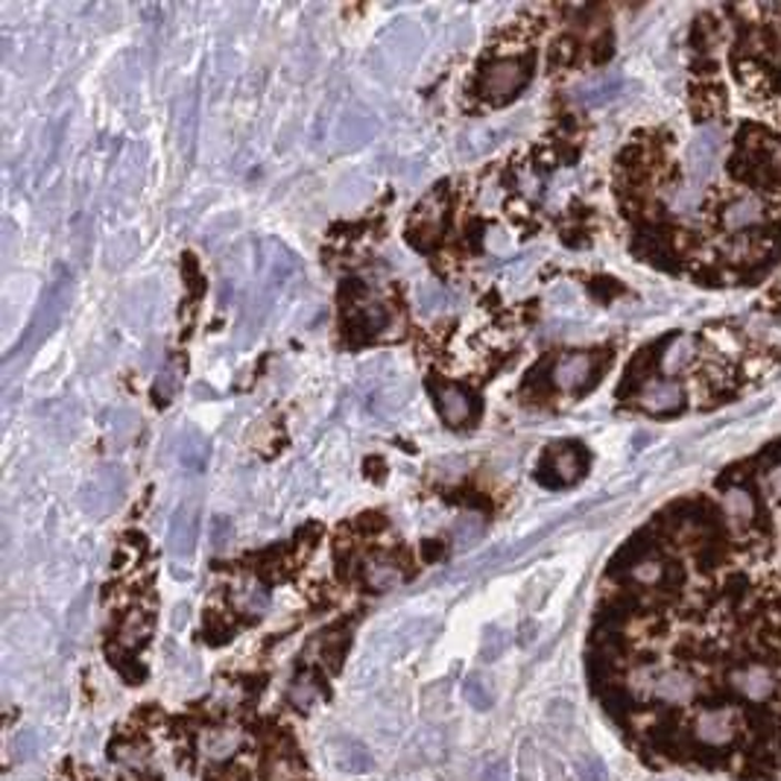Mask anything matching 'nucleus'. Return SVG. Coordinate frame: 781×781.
<instances>
[{"mask_svg": "<svg viewBox=\"0 0 781 781\" xmlns=\"http://www.w3.org/2000/svg\"><path fill=\"white\" fill-rule=\"evenodd\" d=\"M489 638L491 641H486V647H484V659H498L500 650H504V638H500L498 629H491Z\"/></svg>", "mask_w": 781, "mask_h": 781, "instance_id": "obj_10", "label": "nucleus"}, {"mask_svg": "<svg viewBox=\"0 0 781 781\" xmlns=\"http://www.w3.org/2000/svg\"><path fill=\"white\" fill-rule=\"evenodd\" d=\"M325 758L337 767L339 773L363 775L372 770L369 747L363 741H357V738H352V734H334V738H328V743H325Z\"/></svg>", "mask_w": 781, "mask_h": 781, "instance_id": "obj_3", "label": "nucleus"}, {"mask_svg": "<svg viewBox=\"0 0 781 781\" xmlns=\"http://www.w3.org/2000/svg\"><path fill=\"white\" fill-rule=\"evenodd\" d=\"M518 781H571V775L554 752L536 741H524L518 747Z\"/></svg>", "mask_w": 781, "mask_h": 781, "instance_id": "obj_2", "label": "nucleus"}, {"mask_svg": "<svg viewBox=\"0 0 781 781\" xmlns=\"http://www.w3.org/2000/svg\"><path fill=\"white\" fill-rule=\"evenodd\" d=\"M577 773H580V781H609V770L597 755L586 752V755L577 761Z\"/></svg>", "mask_w": 781, "mask_h": 781, "instance_id": "obj_7", "label": "nucleus"}, {"mask_svg": "<svg viewBox=\"0 0 781 781\" xmlns=\"http://www.w3.org/2000/svg\"><path fill=\"white\" fill-rule=\"evenodd\" d=\"M463 697L475 711H489L495 706V697L486 688V682L480 677H468L466 684H463Z\"/></svg>", "mask_w": 781, "mask_h": 781, "instance_id": "obj_5", "label": "nucleus"}, {"mask_svg": "<svg viewBox=\"0 0 781 781\" xmlns=\"http://www.w3.org/2000/svg\"><path fill=\"white\" fill-rule=\"evenodd\" d=\"M480 781H513V773H509V761L507 758H498V761H489L480 773Z\"/></svg>", "mask_w": 781, "mask_h": 781, "instance_id": "obj_8", "label": "nucleus"}, {"mask_svg": "<svg viewBox=\"0 0 781 781\" xmlns=\"http://www.w3.org/2000/svg\"><path fill=\"white\" fill-rule=\"evenodd\" d=\"M123 781H159L155 775H146V779H141V775H123Z\"/></svg>", "mask_w": 781, "mask_h": 781, "instance_id": "obj_11", "label": "nucleus"}, {"mask_svg": "<svg viewBox=\"0 0 781 781\" xmlns=\"http://www.w3.org/2000/svg\"><path fill=\"white\" fill-rule=\"evenodd\" d=\"M422 706H425L427 720H439L443 714H448V684L436 682L434 688H427Z\"/></svg>", "mask_w": 781, "mask_h": 781, "instance_id": "obj_6", "label": "nucleus"}, {"mask_svg": "<svg viewBox=\"0 0 781 781\" xmlns=\"http://www.w3.org/2000/svg\"><path fill=\"white\" fill-rule=\"evenodd\" d=\"M16 752L21 758H30L36 752V734L33 732H21L16 738Z\"/></svg>", "mask_w": 781, "mask_h": 781, "instance_id": "obj_9", "label": "nucleus"}, {"mask_svg": "<svg viewBox=\"0 0 781 781\" xmlns=\"http://www.w3.org/2000/svg\"><path fill=\"white\" fill-rule=\"evenodd\" d=\"M623 591L684 618V670L723 668L764 706L781 691V439L734 463L714 489L673 500L612 559Z\"/></svg>", "mask_w": 781, "mask_h": 781, "instance_id": "obj_1", "label": "nucleus"}, {"mask_svg": "<svg viewBox=\"0 0 781 781\" xmlns=\"http://www.w3.org/2000/svg\"><path fill=\"white\" fill-rule=\"evenodd\" d=\"M264 781H307V775L296 755H275L273 764L266 767Z\"/></svg>", "mask_w": 781, "mask_h": 781, "instance_id": "obj_4", "label": "nucleus"}]
</instances>
